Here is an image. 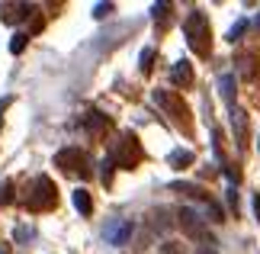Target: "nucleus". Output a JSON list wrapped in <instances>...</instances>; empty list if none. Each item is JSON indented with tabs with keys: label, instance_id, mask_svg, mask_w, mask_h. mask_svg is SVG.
I'll list each match as a JSON object with an SVG mask.
<instances>
[{
	"label": "nucleus",
	"instance_id": "obj_12",
	"mask_svg": "<svg viewBox=\"0 0 260 254\" xmlns=\"http://www.w3.org/2000/svg\"><path fill=\"white\" fill-rule=\"evenodd\" d=\"M193 151H183V148H177V151H171V164L174 167H189V164H193Z\"/></svg>",
	"mask_w": 260,
	"mask_h": 254
},
{
	"label": "nucleus",
	"instance_id": "obj_10",
	"mask_svg": "<svg viewBox=\"0 0 260 254\" xmlns=\"http://www.w3.org/2000/svg\"><path fill=\"white\" fill-rule=\"evenodd\" d=\"M218 90H222V100L235 109V74H222V77H218Z\"/></svg>",
	"mask_w": 260,
	"mask_h": 254
},
{
	"label": "nucleus",
	"instance_id": "obj_20",
	"mask_svg": "<svg viewBox=\"0 0 260 254\" xmlns=\"http://www.w3.org/2000/svg\"><path fill=\"white\" fill-rule=\"evenodd\" d=\"M10 193H13V184H0V206L10 203Z\"/></svg>",
	"mask_w": 260,
	"mask_h": 254
},
{
	"label": "nucleus",
	"instance_id": "obj_17",
	"mask_svg": "<svg viewBox=\"0 0 260 254\" xmlns=\"http://www.w3.org/2000/svg\"><path fill=\"white\" fill-rule=\"evenodd\" d=\"M138 62H142V71H151V68H154V48H145Z\"/></svg>",
	"mask_w": 260,
	"mask_h": 254
},
{
	"label": "nucleus",
	"instance_id": "obj_6",
	"mask_svg": "<svg viewBox=\"0 0 260 254\" xmlns=\"http://www.w3.org/2000/svg\"><path fill=\"white\" fill-rule=\"evenodd\" d=\"M154 100L167 109V113H174L177 123L189 126V109H186V103H183V100H180L177 94H164V90H154Z\"/></svg>",
	"mask_w": 260,
	"mask_h": 254
},
{
	"label": "nucleus",
	"instance_id": "obj_11",
	"mask_svg": "<svg viewBox=\"0 0 260 254\" xmlns=\"http://www.w3.org/2000/svg\"><path fill=\"white\" fill-rule=\"evenodd\" d=\"M74 209L81 212V216H90V212H93V200H90V193L87 190H74Z\"/></svg>",
	"mask_w": 260,
	"mask_h": 254
},
{
	"label": "nucleus",
	"instance_id": "obj_18",
	"mask_svg": "<svg viewBox=\"0 0 260 254\" xmlns=\"http://www.w3.org/2000/svg\"><path fill=\"white\" fill-rule=\"evenodd\" d=\"M161 254H183V245H180V241H164Z\"/></svg>",
	"mask_w": 260,
	"mask_h": 254
},
{
	"label": "nucleus",
	"instance_id": "obj_13",
	"mask_svg": "<svg viewBox=\"0 0 260 254\" xmlns=\"http://www.w3.org/2000/svg\"><path fill=\"white\" fill-rule=\"evenodd\" d=\"M244 29H247V19H238V23L228 29V42H238V39L244 36Z\"/></svg>",
	"mask_w": 260,
	"mask_h": 254
},
{
	"label": "nucleus",
	"instance_id": "obj_9",
	"mask_svg": "<svg viewBox=\"0 0 260 254\" xmlns=\"http://www.w3.org/2000/svg\"><path fill=\"white\" fill-rule=\"evenodd\" d=\"M232 126H235V138H238V145H247V116L241 113V109H232Z\"/></svg>",
	"mask_w": 260,
	"mask_h": 254
},
{
	"label": "nucleus",
	"instance_id": "obj_22",
	"mask_svg": "<svg viewBox=\"0 0 260 254\" xmlns=\"http://www.w3.org/2000/svg\"><path fill=\"white\" fill-rule=\"evenodd\" d=\"M254 216H257V222H260V193L254 196Z\"/></svg>",
	"mask_w": 260,
	"mask_h": 254
},
{
	"label": "nucleus",
	"instance_id": "obj_15",
	"mask_svg": "<svg viewBox=\"0 0 260 254\" xmlns=\"http://www.w3.org/2000/svg\"><path fill=\"white\" fill-rule=\"evenodd\" d=\"M206 212L212 216V222H225V212H222V206H218V203L209 200V203H206Z\"/></svg>",
	"mask_w": 260,
	"mask_h": 254
},
{
	"label": "nucleus",
	"instance_id": "obj_23",
	"mask_svg": "<svg viewBox=\"0 0 260 254\" xmlns=\"http://www.w3.org/2000/svg\"><path fill=\"white\" fill-rule=\"evenodd\" d=\"M257 29H260V16H257Z\"/></svg>",
	"mask_w": 260,
	"mask_h": 254
},
{
	"label": "nucleus",
	"instance_id": "obj_7",
	"mask_svg": "<svg viewBox=\"0 0 260 254\" xmlns=\"http://www.w3.org/2000/svg\"><path fill=\"white\" fill-rule=\"evenodd\" d=\"M132 232H135L132 222H109V225H106V241H109V245H125Z\"/></svg>",
	"mask_w": 260,
	"mask_h": 254
},
{
	"label": "nucleus",
	"instance_id": "obj_24",
	"mask_svg": "<svg viewBox=\"0 0 260 254\" xmlns=\"http://www.w3.org/2000/svg\"><path fill=\"white\" fill-rule=\"evenodd\" d=\"M257 148H260V135H257Z\"/></svg>",
	"mask_w": 260,
	"mask_h": 254
},
{
	"label": "nucleus",
	"instance_id": "obj_1",
	"mask_svg": "<svg viewBox=\"0 0 260 254\" xmlns=\"http://www.w3.org/2000/svg\"><path fill=\"white\" fill-rule=\"evenodd\" d=\"M183 33H186V42L189 48H193L196 55H209V48H212V33H209V16L199 13V10H193V13L186 16L183 23Z\"/></svg>",
	"mask_w": 260,
	"mask_h": 254
},
{
	"label": "nucleus",
	"instance_id": "obj_8",
	"mask_svg": "<svg viewBox=\"0 0 260 254\" xmlns=\"http://www.w3.org/2000/svg\"><path fill=\"white\" fill-rule=\"evenodd\" d=\"M171 80L177 87H189V84H193V65H189V62H177L171 68Z\"/></svg>",
	"mask_w": 260,
	"mask_h": 254
},
{
	"label": "nucleus",
	"instance_id": "obj_16",
	"mask_svg": "<svg viewBox=\"0 0 260 254\" xmlns=\"http://www.w3.org/2000/svg\"><path fill=\"white\" fill-rule=\"evenodd\" d=\"M167 225H171V219H167V209H157V212H154V229L164 232Z\"/></svg>",
	"mask_w": 260,
	"mask_h": 254
},
{
	"label": "nucleus",
	"instance_id": "obj_21",
	"mask_svg": "<svg viewBox=\"0 0 260 254\" xmlns=\"http://www.w3.org/2000/svg\"><path fill=\"white\" fill-rule=\"evenodd\" d=\"M196 254H218V251H215L212 245H199V248H196Z\"/></svg>",
	"mask_w": 260,
	"mask_h": 254
},
{
	"label": "nucleus",
	"instance_id": "obj_4",
	"mask_svg": "<svg viewBox=\"0 0 260 254\" xmlns=\"http://www.w3.org/2000/svg\"><path fill=\"white\" fill-rule=\"evenodd\" d=\"M55 164L61 167V171H68V174H81V177H87L90 171H87V155L81 148H64V151H58L55 155Z\"/></svg>",
	"mask_w": 260,
	"mask_h": 254
},
{
	"label": "nucleus",
	"instance_id": "obj_3",
	"mask_svg": "<svg viewBox=\"0 0 260 254\" xmlns=\"http://www.w3.org/2000/svg\"><path fill=\"white\" fill-rule=\"evenodd\" d=\"M138 161H142V148H138V138L132 135V132H125L122 142H119V148H116V155H113V164L125 167V171H132Z\"/></svg>",
	"mask_w": 260,
	"mask_h": 254
},
{
	"label": "nucleus",
	"instance_id": "obj_2",
	"mask_svg": "<svg viewBox=\"0 0 260 254\" xmlns=\"http://www.w3.org/2000/svg\"><path fill=\"white\" fill-rule=\"evenodd\" d=\"M58 203V190H55V184L48 177H39L36 184H32V196L26 200V206L32 209V212H42V209H52Z\"/></svg>",
	"mask_w": 260,
	"mask_h": 254
},
{
	"label": "nucleus",
	"instance_id": "obj_5",
	"mask_svg": "<svg viewBox=\"0 0 260 254\" xmlns=\"http://www.w3.org/2000/svg\"><path fill=\"white\" fill-rule=\"evenodd\" d=\"M177 216H180V225H183V232H186L189 238H196V241H206V245H212V238H209V232H206V222L199 219V212H193V209H180Z\"/></svg>",
	"mask_w": 260,
	"mask_h": 254
},
{
	"label": "nucleus",
	"instance_id": "obj_14",
	"mask_svg": "<svg viewBox=\"0 0 260 254\" xmlns=\"http://www.w3.org/2000/svg\"><path fill=\"white\" fill-rule=\"evenodd\" d=\"M26 33H16L13 39H10V52H13V55H19V52H23V48H26Z\"/></svg>",
	"mask_w": 260,
	"mask_h": 254
},
{
	"label": "nucleus",
	"instance_id": "obj_19",
	"mask_svg": "<svg viewBox=\"0 0 260 254\" xmlns=\"http://www.w3.org/2000/svg\"><path fill=\"white\" fill-rule=\"evenodd\" d=\"M109 13H113V4H96V7H93V16H96V19H103V16H109Z\"/></svg>",
	"mask_w": 260,
	"mask_h": 254
}]
</instances>
